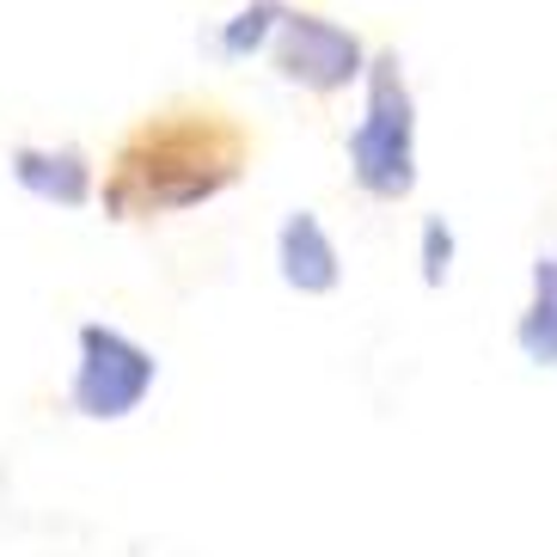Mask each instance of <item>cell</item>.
I'll use <instances>...</instances> for the list:
<instances>
[{
    "label": "cell",
    "mask_w": 557,
    "mask_h": 557,
    "mask_svg": "<svg viewBox=\"0 0 557 557\" xmlns=\"http://www.w3.org/2000/svg\"><path fill=\"white\" fill-rule=\"evenodd\" d=\"M447 258H454V233H447V221H429V227H423V276L442 282L447 276Z\"/></svg>",
    "instance_id": "9"
},
{
    "label": "cell",
    "mask_w": 557,
    "mask_h": 557,
    "mask_svg": "<svg viewBox=\"0 0 557 557\" xmlns=\"http://www.w3.org/2000/svg\"><path fill=\"white\" fill-rule=\"evenodd\" d=\"M270 62H276V74L288 86H307L319 99L344 92L356 74H368V67H361V37L344 32V25L325 18V13H307V7H288L276 44H270Z\"/></svg>",
    "instance_id": "4"
},
{
    "label": "cell",
    "mask_w": 557,
    "mask_h": 557,
    "mask_svg": "<svg viewBox=\"0 0 557 557\" xmlns=\"http://www.w3.org/2000/svg\"><path fill=\"white\" fill-rule=\"evenodd\" d=\"M153 356L135 337L111 325H81V361H74V410L92 423H116L129 417L153 386Z\"/></svg>",
    "instance_id": "3"
},
{
    "label": "cell",
    "mask_w": 557,
    "mask_h": 557,
    "mask_svg": "<svg viewBox=\"0 0 557 557\" xmlns=\"http://www.w3.org/2000/svg\"><path fill=\"white\" fill-rule=\"evenodd\" d=\"M349 172L380 202H405L417 184V111L398 50H380L368 62V116L349 135Z\"/></svg>",
    "instance_id": "2"
},
{
    "label": "cell",
    "mask_w": 557,
    "mask_h": 557,
    "mask_svg": "<svg viewBox=\"0 0 557 557\" xmlns=\"http://www.w3.org/2000/svg\"><path fill=\"white\" fill-rule=\"evenodd\" d=\"M13 178L25 184L37 202H55V209H81V202L92 197V165H86L81 148H18Z\"/></svg>",
    "instance_id": "6"
},
{
    "label": "cell",
    "mask_w": 557,
    "mask_h": 557,
    "mask_svg": "<svg viewBox=\"0 0 557 557\" xmlns=\"http://www.w3.org/2000/svg\"><path fill=\"white\" fill-rule=\"evenodd\" d=\"M276 263H282V282H288L295 295H331L337 276H344L337 246H331V233L319 227V214H312V209H295L288 221H282Z\"/></svg>",
    "instance_id": "5"
},
{
    "label": "cell",
    "mask_w": 557,
    "mask_h": 557,
    "mask_svg": "<svg viewBox=\"0 0 557 557\" xmlns=\"http://www.w3.org/2000/svg\"><path fill=\"white\" fill-rule=\"evenodd\" d=\"M258 135L221 99H165L116 135L99 178V209L111 221H165L227 197L246 178Z\"/></svg>",
    "instance_id": "1"
},
{
    "label": "cell",
    "mask_w": 557,
    "mask_h": 557,
    "mask_svg": "<svg viewBox=\"0 0 557 557\" xmlns=\"http://www.w3.org/2000/svg\"><path fill=\"white\" fill-rule=\"evenodd\" d=\"M515 337H521L527 361H540V368L557 374V258L533 263V300H527Z\"/></svg>",
    "instance_id": "7"
},
{
    "label": "cell",
    "mask_w": 557,
    "mask_h": 557,
    "mask_svg": "<svg viewBox=\"0 0 557 557\" xmlns=\"http://www.w3.org/2000/svg\"><path fill=\"white\" fill-rule=\"evenodd\" d=\"M282 18H288V7L282 0H251L239 18H227V32H221V50L227 55H246V50H270L282 32Z\"/></svg>",
    "instance_id": "8"
}]
</instances>
